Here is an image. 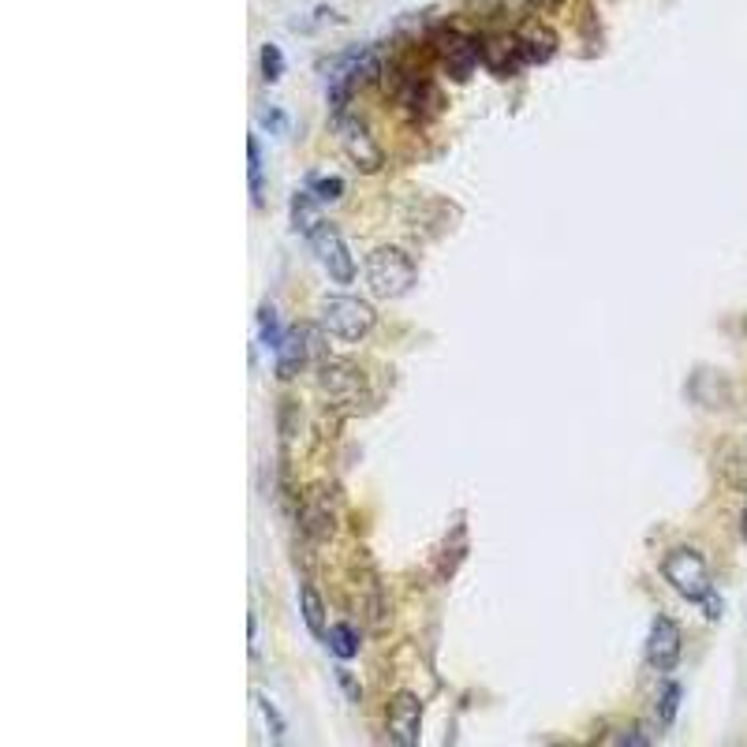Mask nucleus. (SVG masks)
Masks as SVG:
<instances>
[{"label": "nucleus", "instance_id": "obj_1", "mask_svg": "<svg viewBox=\"0 0 747 747\" xmlns=\"http://www.w3.org/2000/svg\"><path fill=\"white\" fill-rule=\"evenodd\" d=\"M662 576L680 598H688L695 606H703L706 598L718 591L714 579H710V568H706V557L699 550H691V546H677V550L665 553Z\"/></svg>", "mask_w": 747, "mask_h": 747}, {"label": "nucleus", "instance_id": "obj_2", "mask_svg": "<svg viewBox=\"0 0 747 747\" xmlns=\"http://www.w3.org/2000/svg\"><path fill=\"white\" fill-rule=\"evenodd\" d=\"M367 284L378 299H400L415 288V262L400 247H374L367 254Z\"/></svg>", "mask_w": 747, "mask_h": 747}, {"label": "nucleus", "instance_id": "obj_3", "mask_svg": "<svg viewBox=\"0 0 747 747\" xmlns=\"http://www.w3.org/2000/svg\"><path fill=\"white\" fill-rule=\"evenodd\" d=\"M374 307L359 296H329L322 307V329L329 337L344 340V344H359L370 337L374 329Z\"/></svg>", "mask_w": 747, "mask_h": 747}, {"label": "nucleus", "instance_id": "obj_4", "mask_svg": "<svg viewBox=\"0 0 747 747\" xmlns=\"http://www.w3.org/2000/svg\"><path fill=\"white\" fill-rule=\"evenodd\" d=\"M318 389H322L329 408L352 411L367 400L370 381L363 370L355 367V363H348V359H333V363H322V370H318Z\"/></svg>", "mask_w": 747, "mask_h": 747}, {"label": "nucleus", "instance_id": "obj_5", "mask_svg": "<svg viewBox=\"0 0 747 747\" xmlns=\"http://www.w3.org/2000/svg\"><path fill=\"white\" fill-rule=\"evenodd\" d=\"M333 135L340 139V146H344L348 161H352L363 176H374V172L385 165V154H381L378 139L370 135V127L363 124L355 113H344V109H337V113H333Z\"/></svg>", "mask_w": 747, "mask_h": 747}, {"label": "nucleus", "instance_id": "obj_6", "mask_svg": "<svg viewBox=\"0 0 747 747\" xmlns=\"http://www.w3.org/2000/svg\"><path fill=\"white\" fill-rule=\"evenodd\" d=\"M430 38H434V49L441 53V68L449 71V79L467 83L471 71L482 64L479 38H471L467 30H456V27H437V30H430Z\"/></svg>", "mask_w": 747, "mask_h": 747}, {"label": "nucleus", "instance_id": "obj_7", "mask_svg": "<svg viewBox=\"0 0 747 747\" xmlns=\"http://www.w3.org/2000/svg\"><path fill=\"white\" fill-rule=\"evenodd\" d=\"M307 243H311L314 258L322 262V269L333 277V281H337V284L352 281V277H355L352 251H348V243H344V236H340V228L333 225V221H322V225L307 236Z\"/></svg>", "mask_w": 747, "mask_h": 747}, {"label": "nucleus", "instance_id": "obj_8", "mask_svg": "<svg viewBox=\"0 0 747 747\" xmlns=\"http://www.w3.org/2000/svg\"><path fill=\"white\" fill-rule=\"evenodd\" d=\"M385 733L400 747H415L423 736V703L415 691H396L385 703Z\"/></svg>", "mask_w": 747, "mask_h": 747}, {"label": "nucleus", "instance_id": "obj_9", "mask_svg": "<svg viewBox=\"0 0 747 747\" xmlns=\"http://www.w3.org/2000/svg\"><path fill=\"white\" fill-rule=\"evenodd\" d=\"M318 352L314 344V329L307 322H296L292 329H284V340L277 344V378L292 381L299 370L311 363V355Z\"/></svg>", "mask_w": 747, "mask_h": 747}, {"label": "nucleus", "instance_id": "obj_10", "mask_svg": "<svg viewBox=\"0 0 747 747\" xmlns=\"http://www.w3.org/2000/svg\"><path fill=\"white\" fill-rule=\"evenodd\" d=\"M680 624L673 621V617H665V613H658L654 617V624H650V635H647V662L650 669H658V673H673L680 662Z\"/></svg>", "mask_w": 747, "mask_h": 747}, {"label": "nucleus", "instance_id": "obj_11", "mask_svg": "<svg viewBox=\"0 0 747 747\" xmlns=\"http://www.w3.org/2000/svg\"><path fill=\"white\" fill-rule=\"evenodd\" d=\"M516 42H520V53L527 64H546L557 53V34L546 23H523L516 30Z\"/></svg>", "mask_w": 747, "mask_h": 747}, {"label": "nucleus", "instance_id": "obj_12", "mask_svg": "<svg viewBox=\"0 0 747 747\" xmlns=\"http://www.w3.org/2000/svg\"><path fill=\"white\" fill-rule=\"evenodd\" d=\"M482 64L490 71H497V75H512V71L520 68L523 53H520L516 34H508V38H486V42H482Z\"/></svg>", "mask_w": 747, "mask_h": 747}, {"label": "nucleus", "instance_id": "obj_13", "mask_svg": "<svg viewBox=\"0 0 747 747\" xmlns=\"http://www.w3.org/2000/svg\"><path fill=\"white\" fill-rule=\"evenodd\" d=\"M363 579V613L374 632H389V606H385V591H381V579L374 568H363L359 572Z\"/></svg>", "mask_w": 747, "mask_h": 747}, {"label": "nucleus", "instance_id": "obj_14", "mask_svg": "<svg viewBox=\"0 0 747 747\" xmlns=\"http://www.w3.org/2000/svg\"><path fill=\"white\" fill-rule=\"evenodd\" d=\"M299 613H303V624H307V632L318 635L322 639L329 628H325V606H322V594L314 591L311 583H303L299 587Z\"/></svg>", "mask_w": 747, "mask_h": 747}, {"label": "nucleus", "instance_id": "obj_15", "mask_svg": "<svg viewBox=\"0 0 747 747\" xmlns=\"http://www.w3.org/2000/svg\"><path fill=\"white\" fill-rule=\"evenodd\" d=\"M318 202H322V198L314 195V191H299V195L292 198V228H296V232L311 236L314 228L322 225V217H318Z\"/></svg>", "mask_w": 747, "mask_h": 747}, {"label": "nucleus", "instance_id": "obj_16", "mask_svg": "<svg viewBox=\"0 0 747 747\" xmlns=\"http://www.w3.org/2000/svg\"><path fill=\"white\" fill-rule=\"evenodd\" d=\"M325 639H329V650H333V658H340V662H352L355 654H359V632H355L352 624H333L329 632H325Z\"/></svg>", "mask_w": 747, "mask_h": 747}, {"label": "nucleus", "instance_id": "obj_17", "mask_svg": "<svg viewBox=\"0 0 747 747\" xmlns=\"http://www.w3.org/2000/svg\"><path fill=\"white\" fill-rule=\"evenodd\" d=\"M467 557V527H456L449 538H445V553H441V561H437V568H441V579H449L456 568H460V561Z\"/></svg>", "mask_w": 747, "mask_h": 747}, {"label": "nucleus", "instance_id": "obj_18", "mask_svg": "<svg viewBox=\"0 0 747 747\" xmlns=\"http://www.w3.org/2000/svg\"><path fill=\"white\" fill-rule=\"evenodd\" d=\"M680 699H684V688H680L677 680H669V684H662V695H658V725L662 729H669L673 721H677V710H680Z\"/></svg>", "mask_w": 747, "mask_h": 747}, {"label": "nucleus", "instance_id": "obj_19", "mask_svg": "<svg viewBox=\"0 0 747 747\" xmlns=\"http://www.w3.org/2000/svg\"><path fill=\"white\" fill-rule=\"evenodd\" d=\"M258 337H262V344H269V348H277L284 340V325L277 322V311H273L269 303L258 311Z\"/></svg>", "mask_w": 747, "mask_h": 747}, {"label": "nucleus", "instance_id": "obj_20", "mask_svg": "<svg viewBox=\"0 0 747 747\" xmlns=\"http://www.w3.org/2000/svg\"><path fill=\"white\" fill-rule=\"evenodd\" d=\"M258 64H262V79H266V83H277L284 75V53L277 45H269V42L262 45V49H258Z\"/></svg>", "mask_w": 747, "mask_h": 747}, {"label": "nucleus", "instance_id": "obj_21", "mask_svg": "<svg viewBox=\"0 0 747 747\" xmlns=\"http://www.w3.org/2000/svg\"><path fill=\"white\" fill-rule=\"evenodd\" d=\"M247 169H251V195L262 198V146L258 139H247Z\"/></svg>", "mask_w": 747, "mask_h": 747}, {"label": "nucleus", "instance_id": "obj_22", "mask_svg": "<svg viewBox=\"0 0 747 747\" xmlns=\"http://www.w3.org/2000/svg\"><path fill=\"white\" fill-rule=\"evenodd\" d=\"M307 180H311V191L322 202H337L344 195V180H337V176H307Z\"/></svg>", "mask_w": 747, "mask_h": 747}, {"label": "nucleus", "instance_id": "obj_23", "mask_svg": "<svg viewBox=\"0 0 747 747\" xmlns=\"http://www.w3.org/2000/svg\"><path fill=\"white\" fill-rule=\"evenodd\" d=\"M258 116H262V127L273 131V135H284V131H288V113H284V109H269L266 105Z\"/></svg>", "mask_w": 747, "mask_h": 747}, {"label": "nucleus", "instance_id": "obj_24", "mask_svg": "<svg viewBox=\"0 0 747 747\" xmlns=\"http://www.w3.org/2000/svg\"><path fill=\"white\" fill-rule=\"evenodd\" d=\"M258 706H262V714H266L269 721V729H273V736H284V718H281V710L269 703L266 695H258Z\"/></svg>", "mask_w": 747, "mask_h": 747}, {"label": "nucleus", "instance_id": "obj_25", "mask_svg": "<svg viewBox=\"0 0 747 747\" xmlns=\"http://www.w3.org/2000/svg\"><path fill=\"white\" fill-rule=\"evenodd\" d=\"M337 680H340V684H344V691H348L352 699H359V680H355V677H348L344 669H340V673H337Z\"/></svg>", "mask_w": 747, "mask_h": 747}, {"label": "nucleus", "instance_id": "obj_26", "mask_svg": "<svg viewBox=\"0 0 747 747\" xmlns=\"http://www.w3.org/2000/svg\"><path fill=\"white\" fill-rule=\"evenodd\" d=\"M617 740H621V744H643V747L650 744L647 733H624V736H617Z\"/></svg>", "mask_w": 747, "mask_h": 747}, {"label": "nucleus", "instance_id": "obj_27", "mask_svg": "<svg viewBox=\"0 0 747 747\" xmlns=\"http://www.w3.org/2000/svg\"><path fill=\"white\" fill-rule=\"evenodd\" d=\"M535 4H542V8H553V4H557V0H535Z\"/></svg>", "mask_w": 747, "mask_h": 747}, {"label": "nucleus", "instance_id": "obj_28", "mask_svg": "<svg viewBox=\"0 0 747 747\" xmlns=\"http://www.w3.org/2000/svg\"><path fill=\"white\" fill-rule=\"evenodd\" d=\"M744 538H747V508H744Z\"/></svg>", "mask_w": 747, "mask_h": 747}]
</instances>
